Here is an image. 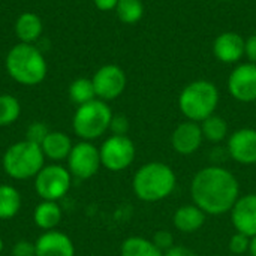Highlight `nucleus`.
Wrapping results in <instances>:
<instances>
[{
	"label": "nucleus",
	"mask_w": 256,
	"mask_h": 256,
	"mask_svg": "<svg viewBox=\"0 0 256 256\" xmlns=\"http://www.w3.org/2000/svg\"><path fill=\"white\" fill-rule=\"evenodd\" d=\"M190 196L196 207L206 214L220 216L232 210L240 198L237 177L220 165L200 170L190 183Z\"/></svg>",
	"instance_id": "nucleus-1"
},
{
	"label": "nucleus",
	"mask_w": 256,
	"mask_h": 256,
	"mask_svg": "<svg viewBox=\"0 0 256 256\" xmlns=\"http://www.w3.org/2000/svg\"><path fill=\"white\" fill-rule=\"evenodd\" d=\"M177 186L174 170L162 162H148L134 176L132 188L138 200L144 202H159L166 200Z\"/></svg>",
	"instance_id": "nucleus-2"
},
{
	"label": "nucleus",
	"mask_w": 256,
	"mask_h": 256,
	"mask_svg": "<svg viewBox=\"0 0 256 256\" xmlns=\"http://www.w3.org/2000/svg\"><path fill=\"white\" fill-rule=\"evenodd\" d=\"M6 70L22 86H36L46 76V62L33 44H16L6 56Z\"/></svg>",
	"instance_id": "nucleus-3"
},
{
	"label": "nucleus",
	"mask_w": 256,
	"mask_h": 256,
	"mask_svg": "<svg viewBox=\"0 0 256 256\" xmlns=\"http://www.w3.org/2000/svg\"><path fill=\"white\" fill-rule=\"evenodd\" d=\"M219 105V90L207 80L189 82L178 96V108L182 114L190 120L201 123L214 114Z\"/></svg>",
	"instance_id": "nucleus-4"
},
{
	"label": "nucleus",
	"mask_w": 256,
	"mask_h": 256,
	"mask_svg": "<svg viewBox=\"0 0 256 256\" xmlns=\"http://www.w3.org/2000/svg\"><path fill=\"white\" fill-rule=\"evenodd\" d=\"M45 154L39 144L28 140L10 146L3 156L4 172L15 180H27L36 177L44 168Z\"/></svg>",
	"instance_id": "nucleus-5"
},
{
	"label": "nucleus",
	"mask_w": 256,
	"mask_h": 256,
	"mask_svg": "<svg viewBox=\"0 0 256 256\" xmlns=\"http://www.w3.org/2000/svg\"><path fill=\"white\" fill-rule=\"evenodd\" d=\"M112 116L114 114L105 100L93 99L78 106L72 120V126L80 138L84 141H93L110 129Z\"/></svg>",
	"instance_id": "nucleus-6"
},
{
	"label": "nucleus",
	"mask_w": 256,
	"mask_h": 256,
	"mask_svg": "<svg viewBox=\"0 0 256 256\" xmlns=\"http://www.w3.org/2000/svg\"><path fill=\"white\" fill-rule=\"evenodd\" d=\"M99 153L100 164L106 170L117 172L132 165L136 156V148L128 135H112L104 141Z\"/></svg>",
	"instance_id": "nucleus-7"
},
{
	"label": "nucleus",
	"mask_w": 256,
	"mask_h": 256,
	"mask_svg": "<svg viewBox=\"0 0 256 256\" xmlns=\"http://www.w3.org/2000/svg\"><path fill=\"white\" fill-rule=\"evenodd\" d=\"M34 188L44 201H58L70 189V172L60 165L44 166L34 178Z\"/></svg>",
	"instance_id": "nucleus-8"
},
{
	"label": "nucleus",
	"mask_w": 256,
	"mask_h": 256,
	"mask_svg": "<svg viewBox=\"0 0 256 256\" xmlns=\"http://www.w3.org/2000/svg\"><path fill=\"white\" fill-rule=\"evenodd\" d=\"M69 172L81 180L92 178L100 168V153L90 141H81L72 147L68 156Z\"/></svg>",
	"instance_id": "nucleus-9"
},
{
	"label": "nucleus",
	"mask_w": 256,
	"mask_h": 256,
	"mask_svg": "<svg viewBox=\"0 0 256 256\" xmlns=\"http://www.w3.org/2000/svg\"><path fill=\"white\" fill-rule=\"evenodd\" d=\"M96 98L100 100H114L126 88V74L117 64H105L96 70L92 78Z\"/></svg>",
	"instance_id": "nucleus-10"
},
{
	"label": "nucleus",
	"mask_w": 256,
	"mask_h": 256,
	"mask_svg": "<svg viewBox=\"0 0 256 256\" xmlns=\"http://www.w3.org/2000/svg\"><path fill=\"white\" fill-rule=\"evenodd\" d=\"M228 92L230 94L244 104L256 100V64L255 63H242L238 64L228 78Z\"/></svg>",
	"instance_id": "nucleus-11"
},
{
	"label": "nucleus",
	"mask_w": 256,
	"mask_h": 256,
	"mask_svg": "<svg viewBox=\"0 0 256 256\" xmlns=\"http://www.w3.org/2000/svg\"><path fill=\"white\" fill-rule=\"evenodd\" d=\"M230 158L242 165L256 164V129L243 128L236 130L228 138L226 146Z\"/></svg>",
	"instance_id": "nucleus-12"
},
{
	"label": "nucleus",
	"mask_w": 256,
	"mask_h": 256,
	"mask_svg": "<svg viewBox=\"0 0 256 256\" xmlns=\"http://www.w3.org/2000/svg\"><path fill=\"white\" fill-rule=\"evenodd\" d=\"M231 220L237 232L256 237V194H248L237 200L231 210Z\"/></svg>",
	"instance_id": "nucleus-13"
},
{
	"label": "nucleus",
	"mask_w": 256,
	"mask_h": 256,
	"mask_svg": "<svg viewBox=\"0 0 256 256\" xmlns=\"http://www.w3.org/2000/svg\"><path fill=\"white\" fill-rule=\"evenodd\" d=\"M202 141H204V136H202L201 124L196 122H190V120L180 123L172 130V135H171V146L182 156L194 154L201 147Z\"/></svg>",
	"instance_id": "nucleus-14"
},
{
	"label": "nucleus",
	"mask_w": 256,
	"mask_h": 256,
	"mask_svg": "<svg viewBox=\"0 0 256 256\" xmlns=\"http://www.w3.org/2000/svg\"><path fill=\"white\" fill-rule=\"evenodd\" d=\"M246 40L236 32H224L213 42L214 57L226 64L238 63L244 56Z\"/></svg>",
	"instance_id": "nucleus-15"
},
{
	"label": "nucleus",
	"mask_w": 256,
	"mask_h": 256,
	"mask_svg": "<svg viewBox=\"0 0 256 256\" xmlns=\"http://www.w3.org/2000/svg\"><path fill=\"white\" fill-rule=\"evenodd\" d=\"M36 256H75L72 240L58 231H46L34 243Z\"/></svg>",
	"instance_id": "nucleus-16"
},
{
	"label": "nucleus",
	"mask_w": 256,
	"mask_h": 256,
	"mask_svg": "<svg viewBox=\"0 0 256 256\" xmlns=\"http://www.w3.org/2000/svg\"><path fill=\"white\" fill-rule=\"evenodd\" d=\"M206 218L207 214L200 207H196L195 204H188L176 210L172 222L176 230H178L180 232L194 234L202 228V225L206 224Z\"/></svg>",
	"instance_id": "nucleus-17"
},
{
	"label": "nucleus",
	"mask_w": 256,
	"mask_h": 256,
	"mask_svg": "<svg viewBox=\"0 0 256 256\" xmlns=\"http://www.w3.org/2000/svg\"><path fill=\"white\" fill-rule=\"evenodd\" d=\"M70 138L63 132H50L40 144V148L46 158L51 160H63L68 159L72 150Z\"/></svg>",
	"instance_id": "nucleus-18"
},
{
	"label": "nucleus",
	"mask_w": 256,
	"mask_h": 256,
	"mask_svg": "<svg viewBox=\"0 0 256 256\" xmlns=\"http://www.w3.org/2000/svg\"><path fill=\"white\" fill-rule=\"evenodd\" d=\"M42 21L33 12L21 14L15 21V34L22 44H33L42 34Z\"/></svg>",
	"instance_id": "nucleus-19"
},
{
	"label": "nucleus",
	"mask_w": 256,
	"mask_h": 256,
	"mask_svg": "<svg viewBox=\"0 0 256 256\" xmlns=\"http://www.w3.org/2000/svg\"><path fill=\"white\" fill-rule=\"evenodd\" d=\"M34 224L45 230V231H52L62 219V210L56 201H44L40 202L36 210H34Z\"/></svg>",
	"instance_id": "nucleus-20"
},
{
	"label": "nucleus",
	"mask_w": 256,
	"mask_h": 256,
	"mask_svg": "<svg viewBox=\"0 0 256 256\" xmlns=\"http://www.w3.org/2000/svg\"><path fill=\"white\" fill-rule=\"evenodd\" d=\"M122 256H164V252L159 250L152 240L144 237H129L123 242Z\"/></svg>",
	"instance_id": "nucleus-21"
},
{
	"label": "nucleus",
	"mask_w": 256,
	"mask_h": 256,
	"mask_svg": "<svg viewBox=\"0 0 256 256\" xmlns=\"http://www.w3.org/2000/svg\"><path fill=\"white\" fill-rule=\"evenodd\" d=\"M21 207V195L20 192L8 184H0V219L14 218Z\"/></svg>",
	"instance_id": "nucleus-22"
},
{
	"label": "nucleus",
	"mask_w": 256,
	"mask_h": 256,
	"mask_svg": "<svg viewBox=\"0 0 256 256\" xmlns=\"http://www.w3.org/2000/svg\"><path fill=\"white\" fill-rule=\"evenodd\" d=\"M201 130L204 140L210 142H222L228 136V123L224 117L213 114L201 122Z\"/></svg>",
	"instance_id": "nucleus-23"
},
{
	"label": "nucleus",
	"mask_w": 256,
	"mask_h": 256,
	"mask_svg": "<svg viewBox=\"0 0 256 256\" xmlns=\"http://www.w3.org/2000/svg\"><path fill=\"white\" fill-rule=\"evenodd\" d=\"M69 98L78 106L96 99L93 81L88 78H76L75 81H72V84L69 86Z\"/></svg>",
	"instance_id": "nucleus-24"
},
{
	"label": "nucleus",
	"mask_w": 256,
	"mask_h": 256,
	"mask_svg": "<svg viewBox=\"0 0 256 256\" xmlns=\"http://www.w3.org/2000/svg\"><path fill=\"white\" fill-rule=\"evenodd\" d=\"M116 14L122 22L136 24L144 15V4L141 0H118Z\"/></svg>",
	"instance_id": "nucleus-25"
},
{
	"label": "nucleus",
	"mask_w": 256,
	"mask_h": 256,
	"mask_svg": "<svg viewBox=\"0 0 256 256\" xmlns=\"http://www.w3.org/2000/svg\"><path fill=\"white\" fill-rule=\"evenodd\" d=\"M21 106L16 98L0 94V126H9L20 117Z\"/></svg>",
	"instance_id": "nucleus-26"
},
{
	"label": "nucleus",
	"mask_w": 256,
	"mask_h": 256,
	"mask_svg": "<svg viewBox=\"0 0 256 256\" xmlns=\"http://www.w3.org/2000/svg\"><path fill=\"white\" fill-rule=\"evenodd\" d=\"M249 246H250V238L244 234H234L231 238H230V252L234 254V255H243L246 252H249Z\"/></svg>",
	"instance_id": "nucleus-27"
},
{
	"label": "nucleus",
	"mask_w": 256,
	"mask_h": 256,
	"mask_svg": "<svg viewBox=\"0 0 256 256\" xmlns=\"http://www.w3.org/2000/svg\"><path fill=\"white\" fill-rule=\"evenodd\" d=\"M48 134H50L48 128L44 123L36 122V123H32L28 126V129H27V140L32 141V142H34V144H39L40 146L42 141L45 140V136Z\"/></svg>",
	"instance_id": "nucleus-28"
},
{
	"label": "nucleus",
	"mask_w": 256,
	"mask_h": 256,
	"mask_svg": "<svg viewBox=\"0 0 256 256\" xmlns=\"http://www.w3.org/2000/svg\"><path fill=\"white\" fill-rule=\"evenodd\" d=\"M154 246L162 250V252H166L168 249H171L174 246V236L166 231V230H162V231H158L154 236H153V240Z\"/></svg>",
	"instance_id": "nucleus-29"
},
{
	"label": "nucleus",
	"mask_w": 256,
	"mask_h": 256,
	"mask_svg": "<svg viewBox=\"0 0 256 256\" xmlns=\"http://www.w3.org/2000/svg\"><path fill=\"white\" fill-rule=\"evenodd\" d=\"M110 130L112 135H126L129 130V120L123 114L112 116L111 123H110Z\"/></svg>",
	"instance_id": "nucleus-30"
},
{
	"label": "nucleus",
	"mask_w": 256,
	"mask_h": 256,
	"mask_svg": "<svg viewBox=\"0 0 256 256\" xmlns=\"http://www.w3.org/2000/svg\"><path fill=\"white\" fill-rule=\"evenodd\" d=\"M12 254H14V256H36V248L33 243L22 240L14 246Z\"/></svg>",
	"instance_id": "nucleus-31"
},
{
	"label": "nucleus",
	"mask_w": 256,
	"mask_h": 256,
	"mask_svg": "<svg viewBox=\"0 0 256 256\" xmlns=\"http://www.w3.org/2000/svg\"><path fill=\"white\" fill-rule=\"evenodd\" d=\"M244 56L249 58L250 63L256 64V34H252L246 39L244 44Z\"/></svg>",
	"instance_id": "nucleus-32"
},
{
	"label": "nucleus",
	"mask_w": 256,
	"mask_h": 256,
	"mask_svg": "<svg viewBox=\"0 0 256 256\" xmlns=\"http://www.w3.org/2000/svg\"><path fill=\"white\" fill-rule=\"evenodd\" d=\"M164 256H198L192 249L184 248V246H172L166 252H164Z\"/></svg>",
	"instance_id": "nucleus-33"
},
{
	"label": "nucleus",
	"mask_w": 256,
	"mask_h": 256,
	"mask_svg": "<svg viewBox=\"0 0 256 256\" xmlns=\"http://www.w3.org/2000/svg\"><path fill=\"white\" fill-rule=\"evenodd\" d=\"M93 2L99 10H112V9H116V6L118 3V0H93Z\"/></svg>",
	"instance_id": "nucleus-34"
},
{
	"label": "nucleus",
	"mask_w": 256,
	"mask_h": 256,
	"mask_svg": "<svg viewBox=\"0 0 256 256\" xmlns=\"http://www.w3.org/2000/svg\"><path fill=\"white\" fill-rule=\"evenodd\" d=\"M249 254H250V256H256V237H252V238H250Z\"/></svg>",
	"instance_id": "nucleus-35"
},
{
	"label": "nucleus",
	"mask_w": 256,
	"mask_h": 256,
	"mask_svg": "<svg viewBox=\"0 0 256 256\" xmlns=\"http://www.w3.org/2000/svg\"><path fill=\"white\" fill-rule=\"evenodd\" d=\"M2 249H3V242H2V238H0V252H2Z\"/></svg>",
	"instance_id": "nucleus-36"
},
{
	"label": "nucleus",
	"mask_w": 256,
	"mask_h": 256,
	"mask_svg": "<svg viewBox=\"0 0 256 256\" xmlns=\"http://www.w3.org/2000/svg\"><path fill=\"white\" fill-rule=\"evenodd\" d=\"M219 2H232V0H219Z\"/></svg>",
	"instance_id": "nucleus-37"
}]
</instances>
